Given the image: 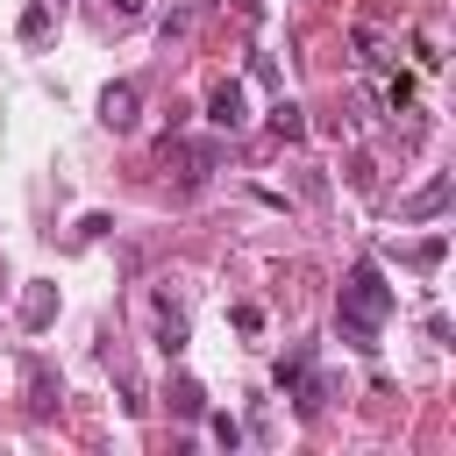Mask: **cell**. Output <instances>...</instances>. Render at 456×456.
Masks as SVG:
<instances>
[{"label":"cell","mask_w":456,"mask_h":456,"mask_svg":"<svg viewBox=\"0 0 456 456\" xmlns=\"http://www.w3.org/2000/svg\"><path fill=\"white\" fill-rule=\"evenodd\" d=\"M392 306H399V299H392L385 271H378L370 256H356V264H349V278H342V306H335V321H342V342L370 356V349H378V328L392 321Z\"/></svg>","instance_id":"obj_1"},{"label":"cell","mask_w":456,"mask_h":456,"mask_svg":"<svg viewBox=\"0 0 456 456\" xmlns=\"http://www.w3.org/2000/svg\"><path fill=\"white\" fill-rule=\"evenodd\" d=\"M157 157H164V164H178V185H185V192H200V185H207V171L221 164V150H214V142H171V135H164V150H157Z\"/></svg>","instance_id":"obj_2"},{"label":"cell","mask_w":456,"mask_h":456,"mask_svg":"<svg viewBox=\"0 0 456 456\" xmlns=\"http://www.w3.org/2000/svg\"><path fill=\"white\" fill-rule=\"evenodd\" d=\"M100 121H107L114 135H128V128L142 121V86H135V78H114V86L100 93Z\"/></svg>","instance_id":"obj_3"},{"label":"cell","mask_w":456,"mask_h":456,"mask_svg":"<svg viewBox=\"0 0 456 456\" xmlns=\"http://www.w3.org/2000/svg\"><path fill=\"white\" fill-rule=\"evenodd\" d=\"M207 121H214L221 135H235V128L249 121V93H242V78H221V86L207 93Z\"/></svg>","instance_id":"obj_4"},{"label":"cell","mask_w":456,"mask_h":456,"mask_svg":"<svg viewBox=\"0 0 456 456\" xmlns=\"http://www.w3.org/2000/svg\"><path fill=\"white\" fill-rule=\"evenodd\" d=\"M21 370H28V413H36V420H50V413H57V399H64V378H57L43 356H28Z\"/></svg>","instance_id":"obj_5"},{"label":"cell","mask_w":456,"mask_h":456,"mask_svg":"<svg viewBox=\"0 0 456 456\" xmlns=\"http://www.w3.org/2000/svg\"><path fill=\"white\" fill-rule=\"evenodd\" d=\"M349 50H356V71H385V64H392V43H385L378 21H356V28H349Z\"/></svg>","instance_id":"obj_6"},{"label":"cell","mask_w":456,"mask_h":456,"mask_svg":"<svg viewBox=\"0 0 456 456\" xmlns=\"http://www.w3.org/2000/svg\"><path fill=\"white\" fill-rule=\"evenodd\" d=\"M157 349H164V356L185 349V306H178L171 292H157Z\"/></svg>","instance_id":"obj_7"},{"label":"cell","mask_w":456,"mask_h":456,"mask_svg":"<svg viewBox=\"0 0 456 456\" xmlns=\"http://www.w3.org/2000/svg\"><path fill=\"white\" fill-rule=\"evenodd\" d=\"M50 321H57V285H28V292H21V328L43 335Z\"/></svg>","instance_id":"obj_8"},{"label":"cell","mask_w":456,"mask_h":456,"mask_svg":"<svg viewBox=\"0 0 456 456\" xmlns=\"http://www.w3.org/2000/svg\"><path fill=\"white\" fill-rule=\"evenodd\" d=\"M442 207H449V178H435V185H420V192H413V200L399 207V221H435Z\"/></svg>","instance_id":"obj_9"},{"label":"cell","mask_w":456,"mask_h":456,"mask_svg":"<svg viewBox=\"0 0 456 456\" xmlns=\"http://www.w3.org/2000/svg\"><path fill=\"white\" fill-rule=\"evenodd\" d=\"M271 128H278V135H285V142H306V107H299V100H285V93H278V100H271Z\"/></svg>","instance_id":"obj_10"},{"label":"cell","mask_w":456,"mask_h":456,"mask_svg":"<svg viewBox=\"0 0 456 456\" xmlns=\"http://www.w3.org/2000/svg\"><path fill=\"white\" fill-rule=\"evenodd\" d=\"M171 413H178V420H200V413H207V385H200V378H171Z\"/></svg>","instance_id":"obj_11"},{"label":"cell","mask_w":456,"mask_h":456,"mask_svg":"<svg viewBox=\"0 0 456 456\" xmlns=\"http://www.w3.org/2000/svg\"><path fill=\"white\" fill-rule=\"evenodd\" d=\"M306 370H314V349H292V356H278V392H292V385H306Z\"/></svg>","instance_id":"obj_12"},{"label":"cell","mask_w":456,"mask_h":456,"mask_svg":"<svg viewBox=\"0 0 456 456\" xmlns=\"http://www.w3.org/2000/svg\"><path fill=\"white\" fill-rule=\"evenodd\" d=\"M14 36H21V43H43V36H50V7H43V0H36V7H21Z\"/></svg>","instance_id":"obj_13"},{"label":"cell","mask_w":456,"mask_h":456,"mask_svg":"<svg viewBox=\"0 0 456 456\" xmlns=\"http://www.w3.org/2000/svg\"><path fill=\"white\" fill-rule=\"evenodd\" d=\"M442 249H449V242H442V235H428V242H413V249H406V264H413V271H435V264H442Z\"/></svg>","instance_id":"obj_14"},{"label":"cell","mask_w":456,"mask_h":456,"mask_svg":"<svg viewBox=\"0 0 456 456\" xmlns=\"http://www.w3.org/2000/svg\"><path fill=\"white\" fill-rule=\"evenodd\" d=\"M385 107H392V114H406V107H413V78H406V71H399V78H385Z\"/></svg>","instance_id":"obj_15"},{"label":"cell","mask_w":456,"mask_h":456,"mask_svg":"<svg viewBox=\"0 0 456 456\" xmlns=\"http://www.w3.org/2000/svg\"><path fill=\"white\" fill-rule=\"evenodd\" d=\"M200 420H207V428H214V442H221V449H235V442H242V428H235V420H228V413H200Z\"/></svg>","instance_id":"obj_16"},{"label":"cell","mask_w":456,"mask_h":456,"mask_svg":"<svg viewBox=\"0 0 456 456\" xmlns=\"http://www.w3.org/2000/svg\"><path fill=\"white\" fill-rule=\"evenodd\" d=\"M128 21H142V0H107V28H128Z\"/></svg>","instance_id":"obj_17"},{"label":"cell","mask_w":456,"mask_h":456,"mask_svg":"<svg viewBox=\"0 0 456 456\" xmlns=\"http://www.w3.org/2000/svg\"><path fill=\"white\" fill-rule=\"evenodd\" d=\"M228 321H235L242 335H256V328H264V306H249V299H242V306H228Z\"/></svg>","instance_id":"obj_18"},{"label":"cell","mask_w":456,"mask_h":456,"mask_svg":"<svg viewBox=\"0 0 456 456\" xmlns=\"http://www.w3.org/2000/svg\"><path fill=\"white\" fill-rule=\"evenodd\" d=\"M157 28H164V43H171V36H185V28H192V7H171Z\"/></svg>","instance_id":"obj_19"},{"label":"cell","mask_w":456,"mask_h":456,"mask_svg":"<svg viewBox=\"0 0 456 456\" xmlns=\"http://www.w3.org/2000/svg\"><path fill=\"white\" fill-rule=\"evenodd\" d=\"M107 228H114V221H107V214H86V221H78V242H100V235H107Z\"/></svg>","instance_id":"obj_20"}]
</instances>
